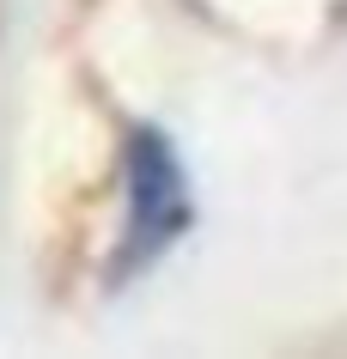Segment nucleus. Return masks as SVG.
I'll list each match as a JSON object with an SVG mask.
<instances>
[{
  "instance_id": "obj_1",
  "label": "nucleus",
  "mask_w": 347,
  "mask_h": 359,
  "mask_svg": "<svg viewBox=\"0 0 347 359\" xmlns=\"http://www.w3.org/2000/svg\"><path fill=\"white\" fill-rule=\"evenodd\" d=\"M183 177H177V158L158 134H140L135 140V226H128V256L147 262L177 238L183 226Z\"/></svg>"
}]
</instances>
